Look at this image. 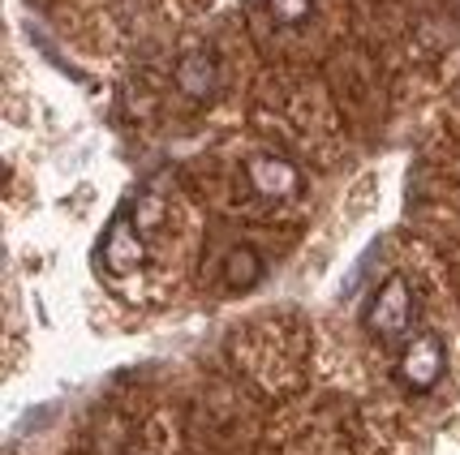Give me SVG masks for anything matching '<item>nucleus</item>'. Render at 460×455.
I'll list each match as a JSON object with an SVG mask.
<instances>
[{"instance_id": "1", "label": "nucleus", "mask_w": 460, "mask_h": 455, "mask_svg": "<svg viewBox=\"0 0 460 455\" xmlns=\"http://www.w3.org/2000/svg\"><path fill=\"white\" fill-rule=\"evenodd\" d=\"M413 327V288L404 276H387L366 305V331L383 344H396Z\"/></svg>"}, {"instance_id": "2", "label": "nucleus", "mask_w": 460, "mask_h": 455, "mask_svg": "<svg viewBox=\"0 0 460 455\" xmlns=\"http://www.w3.org/2000/svg\"><path fill=\"white\" fill-rule=\"evenodd\" d=\"M443 370H447V353H443V339L435 331H421L404 344L401 361H396V378H401L409 391H430L439 387Z\"/></svg>"}, {"instance_id": "3", "label": "nucleus", "mask_w": 460, "mask_h": 455, "mask_svg": "<svg viewBox=\"0 0 460 455\" xmlns=\"http://www.w3.org/2000/svg\"><path fill=\"white\" fill-rule=\"evenodd\" d=\"M100 258L112 276H134L142 262H146V245H142L138 228H134L129 215H117L108 223V232L100 241Z\"/></svg>"}, {"instance_id": "4", "label": "nucleus", "mask_w": 460, "mask_h": 455, "mask_svg": "<svg viewBox=\"0 0 460 455\" xmlns=\"http://www.w3.org/2000/svg\"><path fill=\"white\" fill-rule=\"evenodd\" d=\"M245 180H250V189L262 194V198H293L301 189V172L293 168V159L284 155H254L245 163Z\"/></svg>"}, {"instance_id": "5", "label": "nucleus", "mask_w": 460, "mask_h": 455, "mask_svg": "<svg viewBox=\"0 0 460 455\" xmlns=\"http://www.w3.org/2000/svg\"><path fill=\"white\" fill-rule=\"evenodd\" d=\"M220 86V65L211 52H190L177 60V91H185L190 100H211Z\"/></svg>"}, {"instance_id": "6", "label": "nucleus", "mask_w": 460, "mask_h": 455, "mask_svg": "<svg viewBox=\"0 0 460 455\" xmlns=\"http://www.w3.org/2000/svg\"><path fill=\"white\" fill-rule=\"evenodd\" d=\"M262 279V258L250 245H237L233 254L224 258V284L228 288H254Z\"/></svg>"}, {"instance_id": "7", "label": "nucleus", "mask_w": 460, "mask_h": 455, "mask_svg": "<svg viewBox=\"0 0 460 455\" xmlns=\"http://www.w3.org/2000/svg\"><path fill=\"white\" fill-rule=\"evenodd\" d=\"M267 4V13L284 26H301V22L314 13V0H262Z\"/></svg>"}]
</instances>
